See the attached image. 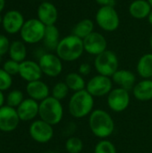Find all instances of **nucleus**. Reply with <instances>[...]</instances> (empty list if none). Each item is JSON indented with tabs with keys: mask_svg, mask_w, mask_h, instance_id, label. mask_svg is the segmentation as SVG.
Masks as SVG:
<instances>
[{
	"mask_svg": "<svg viewBox=\"0 0 152 153\" xmlns=\"http://www.w3.org/2000/svg\"><path fill=\"white\" fill-rule=\"evenodd\" d=\"M89 127L94 136L102 140L113 134L116 126L113 117L108 111L97 108L89 116Z\"/></svg>",
	"mask_w": 152,
	"mask_h": 153,
	"instance_id": "f257e3e1",
	"label": "nucleus"
},
{
	"mask_svg": "<svg viewBox=\"0 0 152 153\" xmlns=\"http://www.w3.org/2000/svg\"><path fill=\"white\" fill-rule=\"evenodd\" d=\"M95 98L86 90L73 92L68 101V111L70 115L76 118H84L94 110Z\"/></svg>",
	"mask_w": 152,
	"mask_h": 153,
	"instance_id": "f03ea898",
	"label": "nucleus"
},
{
	"mask_svg": "<svg viewBox=\"0 0 152 153\" xmlns=\"http://www.w3.org/2000/svg\"><path fill=\"white\" fill-rule=\"evenodd\" d=\"M56 54L63 62H74L83 54V40L73 34L62 38L56 49Z\"/></svg>",
	"mask_w": 152,
	"mask_h": 153,
	"instance_id": "7ed1b4c3",
	"label": "nucleus"
},
{
	"mask_svg": "<svg viewBox=\"0 0 152 153\" xmlns=\"http://www.w3.org/2000/svg\"><path fill=\"white\" fill-rule=\"evenodd\" d=\"M39 117L53 126L58 125L64 117V107L61 101L52 96L40 101Z\"/></svg>",
	"mask_w": 152,
	"mask_h": 153,
	"instance_id": "20e7f679",
	"label": "nucleus"
},
{
	"mask_svg": "<svg viewBox=\"0 0 152 153\" xmlns=\"http://www.w3.org/2000/svg\"><path fill=\"white\" fill-rule=\"evenodd\" d=\"M46 25L43 24L38 18H30L25 20V22L20 31L21 39L25 44H37L43 40Z\"/></svg>",
	"mask_w": 152,
	"mask_h": 153,
	"instance_id": "39448f33",
	"label": "nucleus"
},
{
	"mask_svg": "<svg viewBox=\"0 0 152 153\" xmlns=\"http://www.w3.org/2000/svg\"><path fill=\"white\" fill-rule=\"evenodd\" d=\"M95 21L98 26L107 32L116 31L120 25L119 14L115 6L112 5L100 6L96 13Z\"/></svg>",
	"mask_w": 152,
	"mask_h": 153,
	"instance_id": "423d86ee",
	"label": "nucleus"
},
{
	"mask_svg": "<svg viewBox=\"0 0 152 153\" xmlns=\"http://www.w3.org/2000/svg\"><path fill=\"white\" fill-rule=\"evenodd\" d=\"M94 67L98 74L112 77L119 67L118 57L114 51L107 49L103 53L95 56Z\"/></svg>",
	"mask_w": 152,
	"mask_h": 153,
	"instance_id": "0eeeda50",
	"label": "nucleus"
},
{
	"mask_svg": "<svg viewBox=\"0 0 152 153\" xmlns=\"http://www.w3.org/2000/svg\"><path fill=\"white\" fill-rule=\"evenodd\" d=\"M41 71L44 75L56 78L59 76L63 72V61L58 56L52 52H45L39 57L38 61Z\"/></svg>",
	"mask_w": 152,
	"mask_h": 153,
	"instance_id": "6e6552de",
	"label": "nucleus"
},
{
	"mask_svg": "<svg viewBox=\"0 0 152 153\" xmlns=\"http://www.w3.org/2000/svg\"><path fill=\"white\" fill-rule=\"evenodd\" d=\"M113 83L111 77L97 74L87 82L85 90L94 98H101L109 94L113 90Z\"/></svg>",
	"mask_w": 152,
	"mask_h": 153,
	"instance_id": "1a4fd4ad",
	"label": "nucleus"
},
{
	"mask_svg": "<svg viewBox=\"0 0 152 153\" xmlns=\"http://www.w3.org/2000/svg\"><path fill=\"white\" fill-rule=\"evenodd\" d=\"M131 102L130 91L123 88L116 87L107 96V103L109 109L115 113H122L126 110Z\"/></svg>",
	"mask_w": 152,
	"mask_h": 153,
	"instance_id": "9d476101",
	"label": "nucleus"
},
{
	"mask_svg": "<svg viewBox=\"0 0 152 153\" xmlns=\"http://www.w3.org/2000/svg\"><path fill=\"white\" fill-rule=\"evenodd\" d=\"M29 134L38 143H47L54 137V128L53 126L39 118L31 122L29 127Z\"/></svg>",
	"mask_w": 152,
	"mask_h": 153,
	"instance_id": "9b49d317",
	"label": "nucleus"
},
{
	"mask_svg": "<svg viewBox=\"0 0 152 153\" xmlns=\"http://www.w3.org/2000/svg\"><path fill=\"white\" fill-rule=\"evenodd\" d=\"M25 22V19L23 14L15 9L9 10L3 14L2 21V28L7 34H17L20 33L23 24Z\"/></svg>",
	"mask_w": 152,
	"mask_h": 153,
	"instance_id": "f8f14e48",
	"label": "nucleus"
},
{
	"mask_svg": "<svg viewBox=\"0 0 152 153\" xmlns=\"http://www.w3.org/2000/svg\"><path fill=\"white\" fill-rule=\"evenodd\" d=\"M82 40L84 51L89 55L97 56L108 49V40L106 37L99 31L94 30Z\"/></svg>",
	"mask_w": 152,
	"mask_h": 153,
	"instance_id": "ddd939ff",
	"label": "nucleus"
},
{
	"mask_svg": "<svg viewBox=\"0 0 152 153\" xmlns=\"http://www.w3.org/2000/svg\"><path fill=\"white\" fill-rule=\"evenodd\" d=\"M20 117L15 108L4 105L0 108V131L4 133H11L14 131L19 124Z\"/></svg>",
	"mask_w": 152,
	"mask_h": 153,
	"instance_id": "4468645a",
	"label": "nucleus"
},
{
	"mask_svg": "<svg viewBox=\"0 0 152 153\" xmlns=\"http://www.w3.org/2000/svg\"><path fill=\"white\" fill-rule=\"evenodd\" d=\"M37 18L46 26L56 25L58 19V10L53 3L43 1L37 8Z\"/></svg>",
	"mask_w": 152,
	"mask_h": 153,
	"instance_id": "2eb2a0df",
	"label": "nucleus"
},
{
	"mask_svg": "<svg viewBox=\"0 0 152 153\" xmlns=\"http://www.w3.org/2000/svg\"><path fill=\"white\" fill-rule=\"evenodd\" d=\"M20 77L27 82L41 80L43 73L38 62L26 59L20 63Z\"/></svg>",
	"mask_w": 152,
	"mask_h": 153,
	"instance_id": "dca6fc26",
	"label": "nucleus"
},
{
	"mask_svg": "<svg viewBox=\"0 0 152 153\" xmlns=\"http://www.w3.org/2000/svg\"><path fill=\"white\" fill-rule=\"evenodd\" d=\"M39 102L30 98L24 99L23 101L16 108L21 121L24 122L34 121L35 118L39 116Z\"/></svg>",
	"mask_w": 152,
	"mask_h": 153,
	"instance_id": "f3484780",
	"label": "nucleus"
},
{
	"mask_svg": "<svg viewBox=\"0 0 152 153\" xmlns=\"http://www.w3.org/2000/svg\"><path fill=\"white\" fill-rule=\"evenodd\" d=\"M26 93L29 98L40 102L50 96L51 91L48 85L41 80L27 82Z\"/></svg>",
	"mask_w": 152,
	"mask_h": 153,
	"instance_id": "a211bd4d",
	"label": "nucleus"
},
{
	"mask_svg": "<svg viewBox=\"0 0 152 153\" xmlns=\"http://www.w3.org/2000/svg\"><path fill=\"white\" fill-rule=\"evenodd\" d=\"M114 83L126 91H132L136 84V75L130 70L118 69L111 77Z\"/></svg>",
	"mask_w": 152,
	"mask_h": 153,
	"instance_id": "6ab92c4d",
	"label": "nucleus"
},
{
	"mask_svg": "<svg viewBox=\"0 0 152 153\" xmlns=\"http://www.w3.org/2000/svg\"><path fill=\"white\" fill-rule=\"evenodd\" d=\"M133 97L140 101H149L152 100V80L142 79L136 82L132 90Z\"/></svg>",
	"mask_w": 152,
	"mask_h": 153,
	"instance_id": "aec40b11",
	"label": "nucleus"
},
{
	"mask_svg": "<svg viewBox=\"0 0 152 153\" xmlns=\"http://www.w3.org/2000/svg\"><path fill=\"white\" fill-rule=\"evenodd\" d=\"M152 7L148 0H134L133 1L128 8L130 15L138 20L148 18Z\"/></svg>",
	"mask_w": 152,
	"mask_h": 153,
	"instance_id": "412c9836",
	"label": "nucleus"
},
{
	"mask_svg": "<svg viewBox=\"0 0 152 153\" xmlns=\"http://www.w3.org/2000/svg\"><path fill=\"white\" fill-rule=\"evenodd\" d=\"M60 39V32L56 25H50L46 27L44 39L42 40L46 49L50 52L56 51Z\"/></svg>",
	"mask_w": 152,
	"mask_h": 153,
	"instance_id": "4be33fe9",
	"label": "nucleus"
},
{
	"mask_svg": "<svg viewBox=\"0 0 152 153\" xmlns=\"http://www.w3.org/2000/svg\"><path fill=\"white\" fill-rule=\"evenodd\" d=\"M8 56L10 59L14 60L18 63H22V61L26 60V56H27L26 44L22 39L12 41L8 50Z\"/></svg>",
	"mask_w": 152,
	"mask_h": 153,
	"instance_id": "5701e85b",
	"label": "nucleus"
},
{
	"mask_svg": "<svg viewBox=\"0 0 152 153\" xmlns=\"http://www.w3.org/2000/svg\"><path fill=\"white\" fill-rule=\"evenodd\" d=\"M136 71L142 79L152 78V53L142 55L137 62Z\"/></svg>",
	"mask_w": 152,
	"mask_h": 153,
	"instance_id": "b1692460",
	"label": "nucleus"
},
{
	"mask_svg": "<svg viewBox=\"0 0 152 153\" xmlns=\"http://www.w3.org/2000/svg\"><path fill=\"white\" fill-rule=\"evenodd\" d=\"M65 82L66 83L69 90L72 91L73 92L85 90L87 84L83 76L76 72H72L67 74L65 78Z\"/></svg>",
	"mask_w": 152,
	"mask_h": 153,
	"instance_id": "393cba45",
	"label": "nucleus"
},
{
	"mask_svg": "<svg viewBox=\"0 0 152 153\" xmlns=\"http://www.w3.org/2000/svg\"><path fill=\"white\" fill-rule=\"evenodd\" d=\"M72 31V34L83 39L94 31V22L89 18L82 19L73 26Z\"/></svg>",
	"mask_w": 152,
	"mask_h": 153,
	"instance_id": "a878e982",
	"label": "nucleus"
},
{
	"mask_svg": "<svg viewBox=\"0 0 152 153\" xmlns=\"http://www.w3.org/2000/svg\"><path fill=\"white\" fill-rule=\"evenodd\" d=\"M65 149L68 153H82L83 150V143L79 137L71 136L65 141Z\"/></svg>",
	"mask_w": 152,
	"mask_h": 153,
	"instance_id": "bb28decb",
	"label": "nucleus"
},
{
	"mask_svg": "<svg viewBox=\"0 0 152 153\" xmlns=\"http://www.w3.org/2000/svg\"><path fill=\"white\" fill-rule=\"evenodd\" d=\"M69 91L70 90L65 82H58L51 89V96L61 101L68 96Z\"/></svg>",
	"mask_w": 152,
	"mask_h": 153,
	"instance_id": "cd10ccee",
	"label": "nucleus"
},
{
	"mask_svg": "<svg viewBox=\"0 0 152 153\" xmlns=\"http://www.w3.org/2000/svg\"><path fill=\"white\" fill-rule=\"evenodd\" d=\"M24 100V96L22 91L13 90L5 97V105H8L13 108H17Z\"/></svg>",
	"mask_w": 152,
	"mask_h": 153,
	"instance_id": "c85d7f7f",
	"label": "nucleus"
},
{
	"mask_svg": "<svg viewBox=\"0 0 152 153\" xmlns=\"http://www.w3.org/2000/svg\"><path fill=\"white\" fill-rule=\"evenodd\" d=\"M94 153H117L115 144L108 140H99L94 147Z\"/></svg>",
	"mask_w": 152,
	"mask_h": 153,
	"instance_id": "c756f323",
	"label": "nucleus"
},
{
	"mask_svg": "<svg viewBox=\"0 0 152 153\" xmlns=\"http://www.w3.org/2000/svg\"><path fill=\"white\" fill-rule=\"evenodd\" d=\"M13 85V76L0 68V91H8Z\"/></svg>",
	"mask_w": 152,
	"mask_h": 153,
	"instance_id": "7c9ffc66",
	"label": "nucleus"
},
{
	"mask_svg": "<svg viewBox=\"0 0 152 153\" xmlns=\"http://www.w3.org/2000/svg\"><path fill=\"white\" fill-rule=\"evenodd\" d=\"M6 73H8L10 75H17L19 74V68H20V63L12 60V59H7L4 64L2 67Z\"/></svg>",
	"mask_w": 152,
	"mask_h": 153,
	"instance_id": "2f4dec72",
	"label": "nucleus"
},
{
	"mask_svg": "<svg viewBox=\"0 0 152 153\" xmlns=\"http://www.w3.org/2000/svg\"><path fill=\"white\" fill-rule=\"evenodd\" d=\"M10 40L4 34H0V56H4L8 54V50L10 48Z\"/></svg>",
	"mask_w": 152,
	"mask_h": 153,
	"instance_id": "473e14b6",
	"label": "nucleus"
},
{
	"mask_svg": "<svg viewBox=\"0 0 152 153\" xmlns=\"http://www.w3.org/2000/svg\"><path fill=\"white\" fill-rule=\"evenodd\" d=\"M90 72H91V65L88 63H82L78 67V73L82 76L89 75Z\"/></svg>",
	"mask_w": 152,
	"mask_h": 153,
	"instance_id": "72a5a7b5",
	"label": "nucleus"
},
{
	"mask_svg": "<svg viewBox=\"0 0 152 153\" xmlns=\"http://www.w3.org/2000/svg\"><path fill=\"white\" fill-rule=\"evenodd\" d=\"M98 4H99L100 6H104V5H112L115 6V0H94Z\"/></svg>",
	"mask_w": 152,
	"mask_h": 153,
	"instance_id": "f704fd0d",
	"label": "nucleus"
},
{
	"mask_svg": "<svg viewBox=\"0 0 152 153\" xmlns=\"http://www.w3.org/2000/svg\"><path fill=\"white\" fill-rule=\"evenodd\" d=\"M5 102V97L4 95V91H0V108H2L4 105Z\"/></svg>",
	"mask_w": 152,
	"mask_h": 153,
	"instance_id": "c9c22d12",
	"label": "nucleus"
},
{
	"mask_svg": "<svg viewBox=\"0 0 152 153\" xmlns=\"http://www.w3.org/2000/svg\"><path fill=\"white\" fill-rule=\"evenodd\" d=\"M5 7V0H0V14H2L3 11Z\"/></svg>",
	"mask_w": 152,
	"mask_h": 153,
	"instance_id": "e433bc0d",
	"label": "nucleus"
},
{
	"mask_svg": "<svg viewBox=\"0 0 152 153\" xmlns=\"http://www.w3.org/2000/svg\"><path fill=\"white\" fill-rule=\"evenodd\" d=\"M147 19H148V22H149V23H150V24L152 26V10H151V12L150 13V14H149V16H148V18H147Z\"/></svg>",
	"mask_w": 152,
	"mask_h": 153,
	"instance_id": "4c0bfd02",
	"label": "nucleus"
},
{
	"mask_svg": "<svg viewBox=\"0 0 152 153\" xmlns=\"http://www.w3.org/2000/svg\"><path fill=\"white\" fill-rule=\"evenodd\" d=\"M150 46H151V48L152 49V34L151 36V38H150Z\"/></svg>",
	"mask_w": 152,
	"mask_h": 153,
	"instance_id": "58836bf2",
	"label": "nucleus"
},
{
	"mask_svg": "<svg viewBox=\"0 0 152 153\" xmlns=\"http://www.w3.org/2000/svg\"><path fill=\"white\" fill-rule=\"evenodd\" d=\"M2 21H3V14H0V25L2 24Z\"/></svg>",
	"mask_w": 152,
	"mask_h": 153,
	"instance_id": "ea45409f",
	"label": "nucleus"
},
{
	"mask_svg": "<svg viewBox=\"0 0 152 153\" xmlns=\"http://www.w3.org/2000/svg\"><path fill=\"white\" fill-rule=\"evenodd\" d=\"M43 153H57L56 152H54V151H47V152H45Z\"/></svg>",
	"mask_w": 152,
	"mask_h": 153,
	"instance_id": "a19ab883",
	"label": "nucleus"
},
{
	"mask_svg": "<svg viewBox=\"0 0 152 153\" xmlns=\"http://www.w3.org/2000/svg\"><path fill=\"white\" fill-rule=\"evenodd\" d=\"M149 1V3L151 4V7H152V0H148Z\"/></svg>",
	"mask_w": 152,
	"mask_h": 153,
	"instance_id": "79ce46f5",
	"label": "nucleus"
},
{
	"mask_svg": "<svg viewBox=\"0 0 152 153\" xmlns=\"http://www.w3.org/2000/svg\"><path fill=\"white\" fill-rule=\"evenodd\" d=\"M1 61H2V56H0V63H1Z\"/></svg>",
	"mask_w": 152,
	"mask_h": 153,
	"instance_id": "37998d69",
	"label": "nucleus"
},
{
	"mask_svg": "<svg viewBox=\"0 0 152 153\" xmlns=\"http://www.w3.org/2000/svg\"><path fill=\"white\" fill-rule=\"evenodd\" d=\"M43 1H47V0H42V2H43Z\"/></svg>",
	"mask_w": 152,
	"mask_h": 153,
	"instance_id": "c03bdc74",
	"label": "nucleus"
},
{
	"mask_svg": "<svg viewBox=\"0 0 152 153\" xmlns=\"http://www.w3.org/2000/svg\"><path fill=\"white\" fill-rule=\"evenodd\" d=\"M151 80H152V78H151Z\"/></svg>",
	"mask_w": 152,
	"mask_h": 153,
	"instance_id": "a18cd8bd",
	"label": "nucleus"
}]
</instances>
